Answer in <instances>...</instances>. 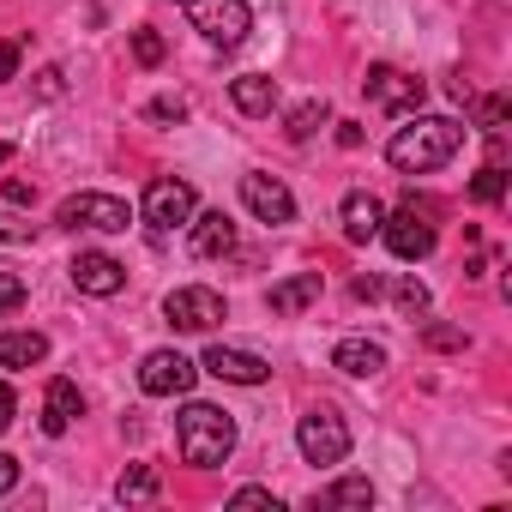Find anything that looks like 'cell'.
Segmentation results:
<instances>
[{"instance_id":"obj_14","label":"cell","mask_w":512,"mask_h":512,"mask_svg":"<svg viewBox=\"0 0 512 512\" xmlns=\"http://www.w3.org/2000/svg\"><path fill=\"white\" fill-rule=\"evenodd\" d=\"M187 247H193V260H229V253H235V223L223 211H193Z\"/></svg>"},{"instance_id":"obj_30","label":"cell","mask_w":512,"mask_h":512,"mask_svg":"<svg viewBox=\"0 0 512 512\" xmlns=\"http://www.w3.org/2000/svg\"><path fill=\"white\" fill-rule=\"evenodd\" d=\"M37 235V223H25V217H13V211H0V241H31Z\"/></svg>"},{"instance_id":"obj_32","label":"cell","mask_w":512,"mask_h":512,"mask_svg":"<svg viewBox=\"0 0 512 512\" xmlns=\"http://www.w3.org/2000/svg\"><path fill=\"white\" fill-rule=\"evenodd\" d=\"M506 115H512V103H506V97H488V103H482V127H488V133H500V127H506Z\"/></svg>"},{"instance_id":"obj_29","label":"cell","mask_w":512,"mask_h":512,"mask_svg":"<svg viewBox=\"0 0 512 512\" xmlns=\"http://www.w3.org/2000/svg\"><path fill=\"white\" fill-rule=\"evenodd\" d=\"M0 199H7V205H37V181H25V175H13L7 187H0Z\"/></svg>"},{"instance_id":"obj_28","label":"cell","mask_w":512,"mask_h":512,"mask_svg":"<svg viewBox=\"0 0 512 512\" xmlns=\"http://www.w3.org/2000/svg\"><path fill=\"white\" fill-rule=\"evenodd\" d=\"M422 344L428 350H464V332L458 326H422Z\"/></svg>"},{"instance_id":"obj_25","label":"cell","mask_w":512,"mask_h":512,"mask_svg":"<svg viewBox=\"0 0 512 512\" xmlns=\"http://www.w3.org/2000/svg\"><path fill=\"white\" fill-rule=\"evenodd\" d=\"M392 302H398L404 314H428V284H422V278H398V284H392Z\"/></svg>"},{"instance_id":"obj_24","label":"cell","mask_w":512,"mask_h":512,"mask_svg":"<svg viewBox=\"0 0 512 512\" xmlns=\"http://www.w3.org/2000/svg\"><path fill=\"white\" fill-rule=\"evenodd\" d=\"M470 199H476V205H500V199H506V169H500V163L476 169V181H470Z\"/></svg>"},{"instance_id":"obj_15","label":"cell","mask_w":512,"mask_h":512,"mask_svg":"<svg viewBox=\"0 0 512 512\" xmlns=\"http://www.w3.org/2000/svg\"><path fill=\"white\" fill-rule=\"evenodd\" d=\"M380 217H386V205L374 199V193H344V205H338V223H344V241H374L380 235Z\"/></svg>"},{"instance_id":"obj_31","label":"cell","mask_w":512,"mask_h":512,"mask_svg":"<svg viewBox=\"0 0 512 512\" xmlns=\"http://www.w3.org/2000/svg\"><path fill=\"white\" fill-rule=\"evenodd\" d=\"M145 115H151V121H187V103H181V97H157Z\"/></svg>"},{"instance_id":"obj_2","label":"cell","mask_w":512,"mask_h":512,"mask_svg":"<svg viewBox=\"0 0 512 512\" xmlns=\"http://www.w3.org/2000/svg\"><path fill=\"white\" fill-rule=\"evenodd\" d=\"M175 446L193 470H211L235 452V416L217 410V404H187L181 422H175Z\"/></svg>"},{"instance_id":"obj_5","label":"cell","mask_w":512,"mask_h":512,"mask_svg":"<svg viewBox=\"0 0 512 512\" xmlns=\"http://www.w3.org/2000/svg\"><path fill=\"white\" fill-rule=\"evenodd\" d=\"M296 446L308 464H344L350 458V422L332 410V404H314L302 422H296Z\"/></svg>"},{"instance_id":"obj_11","label":"cell","mask_w":512,"mask_h":512,"mask_svg":"<svg viewBox=\"0 0 512 512\" xmlns=\"http://www.w3.org/2000/svg\"><path fill=\"white\" fill-rule=\"evenodd\" d=\"M199 368H205L211 380H223V386H266V380H272V362H266V356L229 350V344H211V350L199 356Z\"/></svg>"},{"instance_id":"obj_27","label":"cell","mask_w":512,"mask_h":512,"mask_svg":"<svg viewBox=\"0 0 512 512\" xmlns=\"http://www.w3.org/2000/svg\"><path fill=\"white\" fill-rule=\"evenodd\" d=\"M13 308H25V278L0 272V314H13Z\"/></svg>"},{"instance_id":"obj_20","label":"cell","mask_w":512,"mask_h":512,"mask_svg":"<svg viewBox=\"0 0 512 512\" xmlns=\"http://www.w3.org/2000/svg\"><path fill=\"white\" fill-rule=\"evenodd\" d=\"M49 356V338L43 332H0V368L19 374V368H37Z\"/></svg>"},{"instance_id":"obj_19","label":"cell","mask_w":512,"mask_h":512,"mask_svg":"<svg viewBox=\"0 0 512 512\" xmlns=\"http://www.w3.org/2000/svg\"><path fill=\"white\" fill-rule=\"evenodd\" d=\"M332 368H344V374H356V380H374V374L386 368V350H380L374 338H344V344L332 350Z\"/></svg>"},{"instance_id":"obj_16","label":"cell","mask_w":512,"mask_h":512,"mask_svg":"<svg viewBox=\"0 0 512 512\" xmlns=\"http://www.w3.org/2000/svg\"><path fill=\"white\" fill-rule=\"evenodd\" d=\"M79 410H85L79 386H73L67 374H55V380H49V392H43V434H67V428L79 422Z\"/></svg>"},{"instance_id":"obj_39","label":"cell","mask_w":512,"mask_h":512,"mask_svg":"<svg viewBox=\"0 0 512 512\" xmlns=\"http://www.w3.org/2000/svg\"><path fill=\"white\" fill-rule=\"evenodd\" d=\"M338 145L356 151V145H362V127H356V121H338Z\"/></svg>"},{"instance_id":"obj_37","label":"cell","mask_w":512,"mask_h":512,"mask_svg":"<svg viewBox=\"0 0 512 512\" xmlns=\"http://www.w3.org/2000/svg\"><path fill=\"white\" fill-rule=\"evenodd\" d=\"M37 97H61V67H43L37 73Z\"/></svg>"},{"instance_id":"obj_3","label":"cell","mask_w":512,"mask_h":512,"mask_svg":"<svg viewBox=\"0 0 512 512\" xmlns=\"http://www.w3.org/2000/svg\"><path fill=\"white\" fill-rule=\"evenodd\" d=\"M380 241L398 253L404 266L428 260V253H434V241H440V235H434V205H428V199H422V205H416V199H404L392 217H380Z\"/></svg>"},{"instance_id":"obj_38","label":"cell","mask_w":512,"mask_h":512,"mask_svg":"<svg viewBox=\"0 0 512 512\" xmlns=\"http://www.w3.org/2000/svg\"><path fill=\"white\" fill-rule=\"evenodd\" d=\"M0 79H19V43H0Z\"/></svg>"},{"instance_id":"obj_21","label":"cell","mask_w":512,"mask_h":512,"mask_svg":"<svg viewBox=\"0 0 512 512\" xmlns=\"http://www.w3.org/2000/svg\"><path fill=\"white\" fill-rule=\"evenodd\" d=\"M320 506H332V512H368L374 506V482L368 476H344V482H332L320 494Z\"/></svg>"},{"instance_id":"obj_7","label":"cell","mask_w":512,"mask_h":512,"mask_svg":"<svg viewBox=\"0 0 512 512\" xmlns=\"http://www.w3.org/2000/svg\"><path fill=\"white\" fill-rule=\"evenodd\" d=\"M193 211H199L193 181H181V175H157V181L145 187V223H151V235H169V229L193 223Z\"/></svg>"},{"instance_id":"obj_12","label":"cell","mask_w":512,"mask_h":512,"mask_svg":"<svg viewBox=\"0 0 512 512\" xmlns=\"http://www.w3.org/2000/svg\"><path fill=\"white\" fill-rule=\"evenodd\" d=\"M241 205L260 217V223H296V193L278 181V175H241Z\"/></svg>"},{"instance_id":"obj_36","label":"cell","mask_w":512,"mask_h":512,"mask_svg":"<svg viewBox=\"0 0 512 512\" xmlns=\"http://www.w3.org/2000/svg\"><path fill=\"white\" fill-rule=\"evenodd\" d=\"M350 296H356V302H380V296H386V284H380V278H356V284H350Z\"/></svg>"},{"instance_id":"obj_8","label":"cell","mask_w":512,"mask_h":512,"mask_svg":"<svg viewBox=\"0 0 512 512\" xmlns=\"http://www.w3.org/2000/svg\"><path fill=\"white\" fill-rule=\"evenodd\" d=\"M163 320H169L175 332H217V326H223V296H217L211 284H181V290H169Z\"/></svg>"},{"instance_id":"obj_9","label":"cell","mask_w":512,"mask_h":512,"mask_svg":"<svg viewBox=\"0 0 512 512\" xmlns=\"http://www.w3.org/2000/svg\"><path fill=\"white\" fill-rule=\"evenodd\" d=\"M362 91H368V103L386 109V115H416L422 97H428V85H422L416 73H404V67H368Z\"/></svg>"},{"instance_id":"obj_6","label":"cell","mask_w":512,"mask_h":512,"mask_svg":"<svg viewBox=\"0 0 512 512\" xmlns=\"http://www.w3.org/2000/svg\"><path fill=\"white\" fill-rule=\"evenodd\" d=\"M187 25L211 49H235L253 31V7H247V0H187Z\"/></svg>"},{"instance_id":"obj_1","label":"cell","mask_w":512,"mask_h":512,"mask_svg":"<svg viewBox=\"0 0 512 512\" xmlns=\"http://www.w3.org/2000/svg\"><path fill=\"white\" fill-rule=\"evenodd\" d=\"M458 151H464V127H458L452 115H410V127L392 133L386 163H392L398 175H434V169H446Z\"/></svg>"},{"instance_id":"obj_4","label":"cell","mask_w":512,"mask_h":512,"mask_svg":"<svg viewBox=\"0 0 512 512\" xmlns=\"http://www.w3.org/2000/svg\"><path fill=\"white\" fill-rule=\"evenodd\" d=\"M55 223H61V229H97V235H121V229L133 223V211H127V199L85 187V193H67V199L55 205Z\"/></svg>"},{"instance_id":"obj_17","label":"cell","mask_w":512,"mask_h":512,"mask_svg":"<svg viewBox=\"0 0 512 512\" xmlns=\"http://www.w3.org/2000/svg\"><path fill=\"white\" fill-rule=\"evenodd\" d=\"M229 103H235L241 115H272V109H278V79H266V73H241V79L229 85Z\"/></svg>"},{"instance_id":"obj_40","label":"cell","mask_w":512,"mask_h":512,"mask_svg":"<svg viewBox=\"0 0 512 512\" xmlns=\"http://www.w3.org/2000/svg\"><path fill=\"white\" fill-rule=\"evenodd\" d=\"M7 157H13V145H7V139H0V163H7Z\"/></svg>"},{"instance_id":"obj_26","label":"cell","mask_w":512,"mask_h":512,"mask_svg":"<svg viewBox=\"0 0 512 512\" xmlns=\"http://www.w3.org/2000/svg\"><path fill=\"white\" fill-rule=\"evenodd\" d=\"M163 55H169V49H163V37L139 25V31H133V61H139V67H163Z\"/></svg>"},{"instance_id":"obj_34","label":"cell","mask_w":512,"mask_h":512,"mask_svg":"<svg viewBox=\"0 0 512 512\" xmlns=\"http://www.w3.org/2000/svg\"><path fill=\"white\" fill-rule=\"evenodd\" d=\"M13 416H19V398H13V386H7V380H0V434L13 428Z\"/></svg>"},{"instance_id":"obj_33","label":"cell","mask_w":512,"mask_h":512,"mask_svg":"<svg viewBox=\"0 0 512 512\" xmlns=\"http://www.w3.org/2000/svg\"><path fill=\"white\" fill-rule=\"evenodd\" d=\"M229 500H235V506H272V512H278V494H272V488H235Z\"/></svg>"},{"instance_id":"obj_13","label":"cell","mask_w":512,"mask_h":512,"mask_svg":"<svg viewBox=\"0 0 512 512\" xmlns=\"http://www.w3.org/2000/svg\"><path fill=\"white\" fill-rule=\"evenodd\" d=\"M67 278H73L85 296H121V290H127V266L115 260V253H79V260L67 266Z\"/></svg>"},{"instance_id":"obj_18","label":"cell","mask_w":512,"mask_h":512,"mask_svg":"<svg viewBox=\"0 0 512 512\" xmlns=\"http://www.w3.org/2000/svg\"><path fill=\"white\" fill-rule=\"evenodd\" d=\"M320 290H326V278H320V272H296V278L272 284V314H302V308H314V302H320Z\"/></svg>"},{"instance_id":"obj_10","label":"cell","mask_w":512,"mask_h":512,"mask_svg":"<svg viewBox=\"0 0 512 512\" xmlns=\"http://www.w3.org/2000/svg\"><path fill=\"white\" fill-rule=\"evenodd\" d=\"M193 374H199V362H187L181 350H151L139 362V392L145 398H187L193 392Z\"/></svg>"},{"instance_id":"obj_35","label":"cell","mask_w":512,"mask_h":512,"mask_svg":"<svg viewBox=\"0 0 512 512\" xmlns=\"http://www.w3.org/2000/svg\"><path fill=\"white\" fill-rule=\"evenodd\" d=\"M13 488H19V458L0 452V494H13Z\"/></svg>"},{"instance_id":"obj_22","label":"cell","mask_w":512,"mask_h":512,"mask_svg":"<svg viewBox=\"0 0 512 512\" xmlns=\"http://www.w3.org/2000/svg\"><path fill=\"white\" fill-rule=\"evenodd\" d=\"M326 121H332V109H326V97H308V103H296V109L284 115V133H290L296 145H308V139H314V133H320Z\"/></svg>"},{"instance_id":"obj_23","label":"cell","mask_w":512,"mask_h":512,"mask_svg":"<svg viewBox=\"0 0 512 512\" xmlns=\"http://www.w3.org/2000/svg\"><path fill=\"white\" fill-rule=\"evenodd\" d=\"M157 464H127L121 470V482H115V500H127V506H145V500H157Z\"/></svg>"}]
</instances>
